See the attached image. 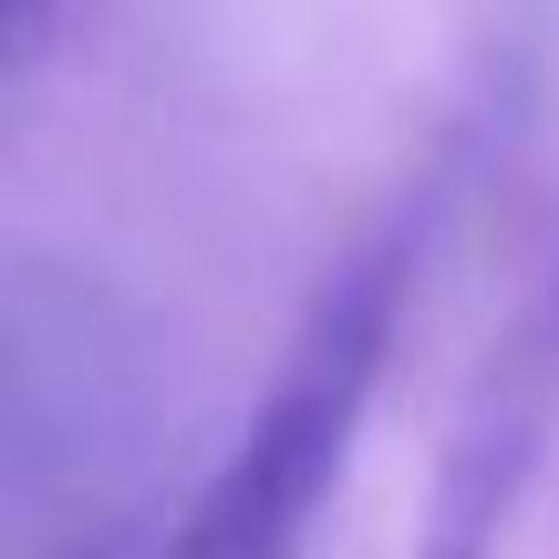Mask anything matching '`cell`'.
<instances>
[{"mask_svg": "<svg viewBox=\"0 0 559 559\" xmlns=\"http://www.w3.org/2000/svg\"><path fill=\"white\" fill-rule=\"evenodd\" d=\"M415 249H425V207L394 218V228H373V239L311 290V311L280 342L239 445L218 456V477L187 508L177 559H300L311 549L321 508H332L342 466H353V436H362V415H373L383 353H394L404 290H415Z\"/></svg>", "mask_w": 559, "mask_h": 559, "instance_id": "1", "label": "cell"}, {"mask_svg": "<svg viewBox=\"0 0 559 559\" xmlns=\"http://www.w3.org/2000/svg\"><path fill=\"white\" fill-rule=\"evenodd\" d=\"M539 425H549V394H539V373H528V362L487 373L477 415H466L456 456H445L436 539H425V559H498V528H508V508H519L528 456H539Z\"/></svg>", "mask_w": 559, "mask_h": 559, "instance_id": "2", "label": "cell"}, {"mask_svg": "<svg viewBox=\"0 0 559 559\" xmlns=\"http://www.w3.org/2000/svg\"><path fill=\"white\" fill-rule=\"evenodd\" d=\"M11 32H21V41L41 32V0H11Z\"/></svg>", "mask_w": 559, "mask_h": 559, "instance_id": "3", "label": "cell"}]
</instances>
